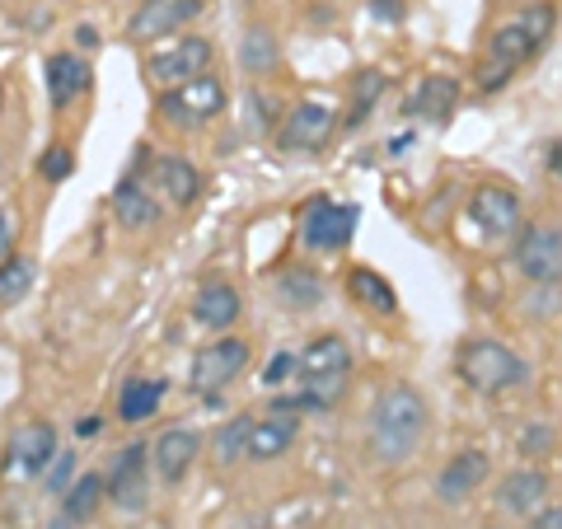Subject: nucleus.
I'll return each mask as SVG.
<instances>
[{"mask_svg": "<svg viewBox=\"0 0 562 529\" xmlns=\"http://www.w3.org/2000/svg\"><path fill=\"white\" fill-rule=\"evenodd\" d=\"M553 29H558V10L549 0H530V5H520L512 20H502L492 29V38L479 57V70H473V85H479L483 94H497L506 85L516 80V70H525L543 47L553 43Z\"/></svg>", "mask_w": 562, "mask_h": 529, "instance_id": "obj_1", "label": "nucleus"}, {"mask_svg": "<svg viewBox=\"0 0 562 529\" xmlns=\"http://www.w3.org/2000/svg\"><path fill=\"white\" fill-rule=\"evenodd\" d=\"M431 431V408L422 398L417 384H384L371 403V427H366V446L384 469L408 464L422 450V440Z\"/></svg>", "mask_w": 562, "mask_h": 529, "instance_id": "obj_2", "label": "nucleus"}, {"mask_svg": "<svg viewBox=\"0 0 562 529\" xmlns=\"http://www.w3.org/2000/svg\"><path fill=\"white\" fill-rule=\"evenodd\" d=\"M301 365H295V380H301V394L295 398H277V403H286L291 413H301V408H338V398L347 394V384H351V347L347 338H338V333H319V338H310L305 351L295 357Z\"/></svg>", "mask_w": 562, "mask_h": 529, "instance_id": "obj_3", "label": "nucleus"}, {"mask_svg": "<svg viewBox=\"0 0 562 529\" xmlns=\"http://www.w3.org/2000/svg\"><path fill=\"white\" fill-rule=\"evenodd\" d=\"M454 375H460L464 390L483 394V398H497V394H512L530 380V365L516 347H506L497 338H469L454 351Z\"/></svg>", "mask_w": 562, "mask_h": 529, "instance_id": "obj_4", "label": "nucleus"}, {"mask_svg": "<svg viewBox=\"0 0 562 529\" xmlns=\"http://www.w3.org/2000/svg\"><path fill=\"white\" fill-rule=\"evenodd\" d=\"M225 103H231L225 85L206 70V76L188 80V85L160 90V99H155V113H160L169 127H179V132H202V127H211V122L225 113Z\"/></svg>", "mask_w": 562, "mask_h": 529, "instance_id": "obj_5", "label": "nucleus"}, {"mask_svg": "<svg viewBox=\"0 0 562 529\" xmlns=\"http://www.w3.org/2000/svg\"><path fill=\"white\" fill-rule=\"evenodd\" d=\"M216 61V43L206 33H173V38L155 43L146 57V76L160 85V90H173V85H188L211 70Z\"/></svg>", "mask_w": 562, "mask_h": 529, "instance_id": "obj_6", "label": "nucleus"}, {"mask_svg": "<svg viewBox=\"0 0 562 529\" xmlns=\"http://www.w3.org/2000/svg\"><path fill=\"white\" fill-rule=\"evenodd\" d=\"M512 258L516 272L535 286H558L562 281V225L553 221H530L520 225L512 239Z\"/></svg>", "mask_w": 562, "mask_h": 529, "instance_id": "obj_7", "label": "nucleus"}, {"mask_svg": "<svg viewBox=\"0 0 562 529\" xmlns=\"http://www.w3.org/2000/svg\"><path fill=\"white\" fill-rule=\"evenodd\" d=\"M361 225V206L357 202H333V198H314L301 216V239L314 254H342L351 235Z\"/></svg>", "mask_w": 562, "mask_h": 529, "instance_id": "obj_8", "label": "nucleus"}, {"mask_svg": "<svg viewBox=\"0 0 562 529\" xmlns=\"http://www.w3.org/2000/svg\"><path fill=\"white\" fill-rule=\"evenodd\" d=\"M333 132H338V113L319 99H305L277 122V150L281 155H319Z\"/></svg>", "mask_w": 562, "mask_h": 529, "instance_id": "obj_9", "label": "nucleus"}, {"mask_svg": "<svg viewBox=\"0 0 562 529\" xmlns=\"http://www.w3.org/2000/svg\"><path fill=\"white\" fill-rule=\"evenodd\" d=\"M249 357H254V347L244 342V338H216V342H206L198 357H192V365H188L192 390H198V394H221V390H231V384L244 375Z\"/></svg>", "mask_w": 562, "mask_h": 529, "instance_id": "obj_10", "label": "nucleus"}, {"mask_svg": "<svg viewBox=\"0 0 562 529\" xmlns=\"http://www.w3.org/2000/svg\"><path fill=\"white\" fill-rule=\"evenodd\" d=\"M206 10V0H136L132 20H127V43L155 47L173 38L183 24H192Z\"/></svg>", "mask_w": 562, "mask_h": 529, "instance_id": "obj_11", "label": "nucleus"}, {"mask_svg": "<svg viewBox=\"0 0 562 529\" xmlns=\"http://www.w3.org/2000/svg\"><path fill=\"white\" fill-rule=\"evenodd\" d=\"M469 216L487 239H516V230L525 225L520 192L506 183H479L469 198Z\"/></svg>", "mask_w": 562, "mask_h": 529, "instance_id": "obj_12", "label": "nucleus"}, {"mask_svg": "<svg viewBox=\"0 0 562 529\" xmlns=\"http://www.w3.org/2000/svg\"><path fill=\"white\" fill-rule=\"evenodd\" d=\"M103 483H109V502L113 506L146 510V502H150V446H140V440L122 446L113 469L103 473Z\"/></svg>", "mask_w": 562, "mask_h": 529, "instance_id": "obj_13", "label": "nucleus"}, {"mask_svg": "<svg viewBox=\"0 0 562 529\" xmlns=\"http://www.w3.org/2000/svg\"><path fill=\"white\" fill-rule=\"evenodd\" d=\"M487 479H492L487 450H479V446L454 450L450 460H446V469L436 473V502H441V506H464Z\"/></svg>", "mask_w": 562, "mask_h": 529, "instance_id": "obj_14", "label": "nucleus"}, {"mask_svg": "<svg viewBox=\"0 0 562 529\" xmlns=\"http://www.w3.org/2000/svg\"><path fill=\"white\" fill-rule=\"evenodd\" d=\"M295 436H301V413H291L286 403H277V408H268V417H254L249 421V446H244V460L254 464H272L281 460Z\"/></svg>", "mask_w": 562, "mask_h": 529, "instance_id": "obj_15", "label": "nucleus"}, {"mask_svg": "<svg viewBox=\"0 0 562 529\" xmlns=\"http://www.w3.org/2000/svg\"><path fill=\"white\" fill-rule=\"evenodd\" d=\"M155 198L169 202V206H198L202 198V169L188 165L183 155H155L150 160V183H146Z\"/></svg>", "mask_w": 562, "mask_h": 529, "instance_id": "obj_16", "label": "nucleus"}, {"mask_svg": "<svg viewBox=\"0 0 562 529\" xmlns=\"http://www.w3.org/2000/svg\"><path fill=\"white\" fill-rule=\"evenodd\" d=\"M198 460H202V436L192 427H169V431L155 436V446H150V464L169 487L183 483Z\"/></svg>", "mask_w": 562, "mask_h": 529, "instance_id": "obj_17", "label": "nucleus"}, {"mask_svg": "<svg viewBox=\"0 0 562 529\" xmlns=\"http://www.w3.org/2000/svg\"><path fill=\"white\" fill-rule=\"evenodd\" d=\"M47 99H52V109H70L76 99L90 94V85H94V66L80 57V52H52L47 57Z\"/></svg>", "mask_w": 562, "mask_h": 529, "instance_id": "obj_18", "label": "nucleus"}, {"mask_svg": "<svg viewBox=\"0 0 562 529\" xmlns=\"http://www.w3.org/2000/svg\"><path fill=\"white\" fill-rule=\"evenodd\" d=\"M10 469L24 473V479H33V473H47V464L57 460V427L52 421H24L20 431L10 436Z\"/></svg>", "mask_w": 562, "mask_h": 529, "instance_id": "obj_19", "label": "nucleus"}, {"mask_svg": "<svg viewBox=\"0 0 562 529\" xmlns=\"http://www.w3.org/2000/svg\"><path fill=\"white\" fill-rule=\"evenodd\" d=\"M454 109H460V80L454 76H422L408 103H403V113L413 122H431V127H446Z\"/></svg>", "mask_w": 562, "mask_h": 529, "instance_id": "obj_20", "label": "nucleus"}, {"mask_svg": "<svg viewBox=\"0 0 562 529\" xmlns=\"http://www.w3.org/2000/svg\"><path fill=\"white\" fill-rule=\"evenodd\" d=\"M272 295H277L281 309L305 314V309H319L324 305L328 286H324V277L314 272V268H305V262H291V268H281L272 277Z\"/></svg>", "mask_w": 562, "mask_h": 529, "instance_id": "obj_21", "label": "nucleus"}, {"mask_svg": "<svg viewBox=\"0 0 562 529\" xmlns=\"http://www.w3.org/2000/svg\"><path fill=\"white\" fill-rule=\"evenodd\" d=\"M239 309H244V300H239V291L231 286V281H206V286L192 295V319H198L202 328H211V333L235 328Z\"/></svg>", "mask_w": 562, "mask_h": 529, "instance_id": "obj_22", "label": "nucleus"}, {"mask_svg": "<svg viewBox=\"0 0 562 529\" xmlns=\"http://www.w3.org/2000/svg\"><path fill=\"white\" fill-rule=\"evenodd\" d=\"M160 198L140 183V179H122L113 188V216L117 225H127V230H150V225H160Z\"/></svg>", "mask_w": 562, "mask_h": 529, "instance_id": "obj_23", "label": "nucleus"}, {"mask_svg": "<svg viewBox=\"0 0 562 529\" xmlns=\"http://www.w3.org/2000/svg\"><path fill=\"white\" fill-rule=\"evenodd\" d=\"M543 497H549V473L543 469H516V473H506L497 487V506L512 510V516H535Z\"/></svg>", "mask_w": 562, "mask_h": 529, "instance_id": "obj_24", "label": "nucleus"}, {"mask_svg": "<svg viewBox=\"0 0 562 529\" xmlns=\"http://www.w3.org/2000/svg\"><path fill=\"white\" fill-rule=\"evenodd\" d=\"M347 295L371 314H398V291L390 277H380L375 268H351L347 272Z\"/></svg>", "mask_w": 562, "mask_h": 529, "instance_id": "obj_25", "label": "nucleus"}, {"mask_svg": "<svg viewBox=\"0 0 562 529\" xmlns=\"http://www.w3.org/2000/svg\"><path fill=\"white\" fill-rule=\"evenodd\" d=\"M103 502H109L103 473H80V479H70V487L61 492V516H70L76 525H90Z\"/></svg>", "mask_w": 562, "mask_h": 529, "instance_id": "obj_26", "label": "nucleus"}, {"mask_svg": "<svg viewBox=\"0 0 562 529\" xmlns=\"http://www.w3.org/2000/svg\"><path fill=\"white\" fill-rule=\"evenodd\" d=\"M384 90H390V80H384V70H361L357 80H351V99H347V113H342V127H366L375 113V103L384 99Z\"/></svg>", "mask_w": 562, "mask_h": 529, "instance_id": "obj_27", "label": "nucleus"}, {"mask_svg": "<svg viewBox=\"0 0 562 529\" xmlns=\"http://www.w3.org/2000/svg\"><path fill=\"white\" fill-rule=\"evenodd\" d=\"M165 403V384L160 380H146V375H132L122 384V398H117V417L122 421H150Z\"/></svg>", "mask_w": 562, "mask_h": 529, "instance_id": "obj_28", "label": "nucleus"}, {"mask_svg": "<svg viewBox=\"0 0 562 529\" xmlns=\"http://www.w3.org/2000/svg\"><path fill=\"white\" fill-rule=\"evenodd\" d=\"M239 61H244V70H249V76H272V70H277L281 52H277V38H272L268 24L244 29V38H239Z\"/></svg>", "mask_w": 562, "mask_h": 529, "instance_id": "obj_29", "label": "nucleus"}, {"mask_svg": "<svg viewBox=\"0 0 562 529\" xmlns=\"http://www.w3.org/2000/svg\"><path fill=\"white\" fill-rule=\"evenodd\" d=\"M33 281H38V268H33V258L5 254V258H0V305H20V300L33 291Z\"/></svg>", "mask_w": 562, "mask_h": 529, "instance_id": "obj_30", "label": "nucleus"}, {"mask_svg": "<svg viewBox=\"0 0 562 529\" xmlns=\"http://www.w3.org/2000/svg\"><path fill=\"white\" fill-rule=\"evenodd\" d=\"M249 421H254V417H231V421H225V427L216 431V440H211V446H216V460H221V464L244 460V446H249Z\"/></svg>", "mask_w": 562, "mask_h": 529, "instance_id": "obj_31", "label": "nucleus"}, {"mask_svg": "<svg viewBox=\"0 0 562 529\" xmlns=\"http://www.w3.org/2000/svg\"><path fill=\"white\" fill-rule=\"evenodd\" d=\"M38 173L47 183L70 179V173H76V155H70V146H47V155L38 160Z\"/></svg>", "mask_w": 562, "mask_h": 529, "instance_id": "obj_32", "label": "nucleus"}, {"mask_svg": "<svg viewBox=\"0 0 562 529\" xmlns=\"http://www.w3.org/2000/svg\"><path fill=\"white\" fill-rule=\"evenodd\" d=\"M295 351H277V357L268 361V370H262V384H268V390H281V384H291L295 380Z\"/></svg>", "mask_w": 562, "mask_h": 529, "instance_id": "obj_33", "label": "nucleus"}, {"mask_svg": "<svg viewBox=\"0 0 562 529\" xmlns=\"http://www.w3.org/2000/svg\"><path fill=\"white\" fill-rule=\"evenodd\" d=\"M70 473H76V454L57 450V460L47 464V492H66L70 487Z\"/></svg>", "mask_w": 562, "mask_h": 529, "instance_id": "obj_34", "label": "nucleus"}, {"mask_svg": "<svg viewBox=\"0 0 562 529\" xmlns=\"http://www.w3.org/2000/svg\"><path fill=\"white\" fill-rule=\"evenodd\" d=\"M549 446H553V431L549 427H525V436H520V454H549Z\"/></svg>", "mask_w": 562, "mask_h": 529, "instance_id": "obj_35", "label": "nucleus"}, {"mask_svg": "<svg viewBox=\"0 0 562 529\" xmlns=\"http://www.w3.org/2000/svg\"><path fill=\"white\" fill-rule=\"evenodd\" d=\"M530 529H562V506H539L530 516Z\"/></svg>", "mask_w": 562, "mask_h": 529, "instance_id": "obj_36", "label": "nucleus"}, {"mask_svg": "<svg viewBox=\"0 0 562 529\" xmlns=\"http://www.w3.org/2000/svg\"><path fill=\"white\" fill-rule=\"evenodd\" d=\"M371 14L384 24H398L403 20V0H371Z\"/></svg>", "mask_w": 562, "mask_h": 529, "instance_id": "obj_37", "label": "nucleus"}, {"mask_svg": "<svg viewBox=\"0 0 562 529\" xmlns=\"http://www.w3.org/2000/svg\"><path fill=\"white\" fill-rule=\"evenodd\" d=\"M10 244H14V225H10V216H5V206H0V258L10 254Z\"/></svg>", "mask_w": 562, "mask_h": 529, "instance_id": "obj_38", "label": "nucleus"}, {"mask_svg": "<svg viewBox=\"0 0 562 529\" xmlns=\"http://www.w3.org/2000/svg\"><path fill=\"white\" fill-rule=\"evenodd\" d=\"M76 431H80V436H99V431H103V417H80Z\"/></svg>", "mask_w": 562, "mask_h": 529, "instance_id": "obj_39", "label": "nucleus"}, {"mask_svg": "<svg viewBox=\"0 0 562 529\" xmlns=\"http://www.w3.org/2000/svg\"><path fill=\"white\" fill-rule=\"evenodd\" d=\"M76 43H80V47H99V33L85 24V29H76Z\"/></svg>", "mask_w": 562, "mask_h": 529, "instance_id": "obj_40", "label": "nucleus"}, {"mask_svg": "<svg viewBox=\"0 0 562 529\" xmlns=\"http://www.w3.org/2000/svg\"><path fill=\"white\" fill-rule=\"evenodd\" d=\"M549 169L562 179V140H553V146H549Z\"/></svg>", "mask_w": 562, "mask_h": 529, "instance_id": "obj_41", "label": "nucleus"}, {"mask_svg": "<svg viewBox=\"0 0 562 529\" xmlns=\"http://www.w3.org/2000/svg\"><path fill=\"white\" fill-rule=\"evenodd\" d=\"M43 529H80V525H76V520H70V516H57V520H47Z\"/></svg>", "mask_w": 562, "mask_h": 529, "instance_id": "obj_42", "label": "nucleus"}, {"mask_svg": "<svg viewBox=\"0 0 562 529\" xmlns=\"http://www.w3.org/2000/svg\"><path fill=\"white\" fill-rule=\"evenodd\" d=\"M483 529H506V525H483Z\"/></svg>", "mask_w": 562, "mask_h": 529, "instance_id": "obj_43", "label": "nucleus"}]
</instances>
